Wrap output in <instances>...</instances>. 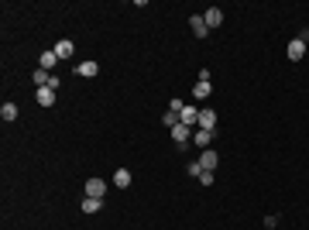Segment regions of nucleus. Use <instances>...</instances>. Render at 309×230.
Masks as SVG:
<instances>
[{
	"label": "nucleus",
	"instance_id": "nucleus-17",
	"mask_svg": "<svg viewBox=\"0 0 309 230\" xmlns=\"http://www.w3.org/2000/svg\"><path fill=\"white\" fill-rule=\"evenodd\" d=\"M213 90H210V83H196V90H192V96H196V100H206Z\"/></svg>",
	"mask_w": 309,
	"mask_h": 230
},
{
	"label": "nucleus",
	"instance_id": "nucleus-6",
	"mask_svg": "<svg viewBox=\"0 0 309 230\" xmlns=\"http://www.w3.org/2000/svg\"><path fill=\"white\" fill-rule=\"evenodd\" d=\"M55 55H59V62L62 59H72V52H76V45L69 42V38H59V42H55V48H52Z\"/></svg>",
	"mask_w": 309,
	"mask_h": 230
},
{
	"label": "nucleus",
	"instance_id": "nucleus-20",
	"mask_svg": "<svg viewBox=\"0 0 309 230\" xmlns=\"http://www.w3.org/2000/svg\"><path fill=\"white\" fill-rule=\"evenodd\" d=\"M182 107H185L182 100H172V103H169V110H172V113H182Z\"/></svg>",
	"mask_w": 309,
	"mask_h": 230
},
{
	"label": "nucleus",
	"instance_id": "nucleus-15",
	"mask_svg": "<svg viewBox=\"0 0 309 230\" xmlns=\"http://www.w3.org/2000/svg\"><path fill=\"white\" fill-rule=\"evenodd\" d=\"M113 185H117V189H127V185H131V172H127V169H117V172H113Z\"/></svg>",
	"mask_w": 309,
	"mask_h": 230
},
{
	"label": "nucleus",
	"instance_id": "nucleus-10",
	"mask_svg": "<svg viewBox=\"0 0 309 230\" xmlns=\"http://www.w3.org/2000/svg\"><path fill=\"white\" fill-rule=\"evenodd\" d=\"M189 28H192V34H196V38H206V34H210V28H206V21H203L200 14L189 17Z\"/></svg>",
	"mask_w": 309,
	"mask_h": 230
},
{
	"label": "nucleus",
	"instance_id": "nucleus-2",
	"mask_svg": "<svg viewBox=\"0 0 309 230\" xmlns=\"http://www.w3.org/2000/svg\"><path fill=\"white\" fill-rule=\"evenodd\" d=\"M103 193H107V182H103V179H96V175H90V179H86V196L103 199Z\"/></svg>",
	"mask_w": 309,
	"mask_h": 230
},
{
	"label": "nucleus",
	"instance_id": "nucleus-4",
	"mask_svg": "<svg viewBox=\"0 0 309 230\" xmlns=\"http://www.w3.org/2000/svg\"><path fill=\"white\" fill-rule=\"evenodd\" d=\"M213 131H203V127H196V131H192V144H196V148H210L213 144Z\"/></svg>",
	"mask_w": 309,
	"mask_h": 230
},
{
	"label": "nucleus",
	"instance_id": "nucleus-16",
	"mask_svg": "<svg viewBox=\"0 0 309 230\" xmlns=\"http://www.w3.org/2000/svg\"><path fill=\"white\" fill-rule=\"evenodd\" d=\"M0 117H4L7 124H11V121H17V103H11V100H7L4 107H0Z\"/></svg>",
	"mask_w": 309,
	"mask_h": 230
},
{
	"label": "nucleus",
	"instance_id": "nucleus-1",
	"mask_svg": "<svg viewBox=\"0 0 309 230\" xmlns=\"http://www.w3.org/2000/svg\"><path fill=\"white\" fill-rule=\"evenodd\" d=\"M179 124H185V127L196 131V127H200V110L192 107V103H185V107H182V113H179Z\"/></svg>",
	"mask_w": 309,
	"mask_h": 230
},
{
	"label": "nucleus",
	"instance_id": "nucleus-13",
	"mask_svg": "<svg viewBox=\"0 0 309 230\" xmlns=\"http://www.w3.org/2000/svg\"><path fill=\"white\" fill-rule=\"evenodd\" d=\"M76 72H79V76H86V79H93V76L100 72V65H96L93 59H86V62H79V65H76Z\"/></svg>",
	"mask_w": 309,
	"mask_h": 230
},
{
	"label": "nucleus",
	"instance_id": "nucleus-3",
	"mask_svg": "<svg viewBox=\"0 0 309 230\" xmlns=\"http://www.w3.org/2000/svg\"><path fill=\"white\" fill-rule=\"evenodd\" d=\"M34 100H38V107H55V90H52V86L34 90Z\"/></svg>",
	"mask_w": 309,
	"mask_h": 230
},
{
	"label": "nucleus",
	"instance_id": "nucleus-5",
	"mask_svg": "<svg viewBox=\"0 0 309 230\" xmlns=\"http://www.w3.org/2000/svg\"><path fill=\"white\" fill-rule=\"evenodd\" d=\"M216 162H220V155H216L213 148H206L203 155H200V169H203V172H213V169H216Z\"/></svg>",
	"mask_w": 309,
	"mask_h": 230
},
{
	"label": "nucleus",
	"instance_id": "nucleus-8",
	"mask_svg": "<svg viewBox=\"0 0 309 230\" xmlns=\"http://www.w3.org/2000/svg\"><path fill=\"white\" fill-rule=\"evenodd\" d=\"M203 21H206V28H220V24H223V11H220V7H206Z\"/></svg>",
	"mask_w": 309,
	"mask_h": 230
},
{
	"label": "nucleus",
	"instance_id": "nucleus-7",
	"mask_svg": "<svg viewBox=\"0 0 309 230\" xmlns=\"http://www.w3.org/2000/svg\"><path fill=\"white\" fill-rule=\"evenodd\" d=\"M289 59L292 62L306 59V42H302V38H292V42H289Z\"/></svg>",
	"mask_w": 309,
	"mask_h": 230
},
{
	"label": "nucleus",
	"instance_id": "nucleus-14",
	"mask_svg": "<svg viewBox=\"0 0 309 230\" xmlns=\"http://www.w3.org/2000/svg\"><path fill=\"white\" fill-rule=\"evenodd\" d=\"M79 206H83V213H86V216H93V213H100V206H103V199H93V196H86V199H83Z\"/></svg>",
	"mask_w": 309,
	"mask_h": 230
},
{
	"label": "nucleus",
	"instance_id": "nucleus-9",
	"mask_svg": "<svg viewBox=\"0 0 309 230\" xmlns=\"http://www.w3.org/2000/svg\"><path fill=\"white\" fill-rule=\"evenodd\" d=\"M172 141H175V144H185V141H192V127H185V124H175V127H172Z\"/></svg>",
	"mask_w": 309,
	"mask_h": 230
},
{
	"label": "nucleus",
	"instance_id": "nucleus-12",
	"mask_svg": "<svg viewBox=\"0 0 309 230\" xmlns=\"http://www.w3.org/2000/svg\"><path fill=\"white\" fill-rule=\"evenodd\" d=\"M200 127H203V131H213V127H216V113H213L210 107L200 110Z\"/></svg>",
	"mask_w": 309,
	"mask_h": 230
},
{
	"label": "nucleus",
	"instance_id": "nucleus-11",
	"mask_svg": "<svg viewBox=\"0 0 309 230\" xmlns=\"http://www.w3.org/2000/svg\"><path fill=\"white\" fill-rule=\"evenodd\" d=\"M55 65H59V55H55L52 48H48V52H42V59H38V69H45V72H52Z\"/></svg>",
	"mask_w": 309,
	"mask_h": 230
},
{
	"label": "nucleus",
	"instance_id": "nucleus-19",
	"mask_svg": "<svg viewBox=\"0 0 309 230\" xmlns=\"http://www.w3.org/2000/svg\"><path fill=\"white\" fill-rule=\"evenodd\" d=\"M189 175H192V179H200V175H203V169H200V162H189Z\"/></svg>",
	"mask_w": 309,
	"mask_h": 230
},
{
	"label": "nucleus",
	"instance_id": "nucleus-18",
	"mask_svg": "<svg viewBox=\"0 0 309 230\" xmlns=\"http://www.w3.org/2000/svg\"><path fill=\"white\" fill-rule=\"evenodd\" d=\"M162 124H165V127L172 131V127L179 124V113H172V110H165V117H162Z\"/></svg>",
	"mask_w": 309,
	"mask_h": 230
},
{
	"label": "nucleus",
	"instance_id": "nucleus-21",
	"mask_svg": "<svg viewBox=\"0 0 309 230\" xmlns=\"http://www.w3.org/2000/svg\"><path fill=\"white\" fill-rule=\"evenodd\" d=\"M200 185H213V172H203L200 175Z\"/></svg>",
	"mask_w": 309,
	"mask_h": 230
}]
</instances>
